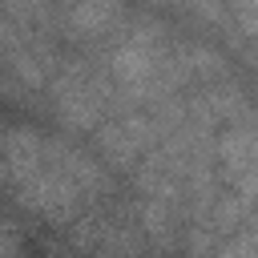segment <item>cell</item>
<instances>
[{
    "instance_id": "1",
    "label": "cell",
    "mask_w": 258,
    "mask_h": 258,
    "mask_svg": "<svg viewBox=\"0 0 258 258\" xmlns=\"http://www.w3.org/2000/svg\"><path fill=\"white\" fill-rule=\"evenodd\" d=\"M109 69H97L93 60H60L52 69V117L64 129H97V121L109 117Z\"/></svg>"
},
{
    "instance_id": "2",
    "label": "cell",
    "mask_w": 258,
    "mask_h": 258,
    "mask_svg": "<svg viewBox=\"0 0 258 258\" xmlns=\"http://www.w3.org/2000/svg\"><path fill=\"white\" fill-rule=\"evenodd\" d=\"M93 145L97 153L113 165V169H133L149 145H157V129L149 125L145 109H113V117L97 121L93 129Z\"/></svg>"
},
{
    "instance_id": "3",
    "label": "cell",
    "mask_w": 258,
    "mask_h": 258,
    "mask_svg": "<svg viewBox=\"0 0 258 258\" xmlns=\"http://www.w3.org/2000/svg\"><path fill=\"white\" fill-rule=\"evenodd\" d=\"M125 0H60L56 28L73 44H101L125 24Z\"/></svg>"
},
{
    "instance_id": "4",
    "label": "cell",
    "mask_w": 258,
    "mask_h": 258,
    "mask_svg": "<svg viewBox=\"0 0 258 258\" xmlns=\"http://www.w3.org/2000/svg\"><path fill=\"white\" fill-rule=\"evenodd\" d=\"M214 153L222 157V169H226V181L238 185V194L250 202L254 194V157H258V145H254V129L246 117L238 121H226L222 125V137L214 141Z\"/></svg>"
},
{
    "instance_id": "5",
    "label": "cell",
    "mask_w": 258,
    "mask_h": 258,
    "mask_svg": "<svg viewBox=\"0 0 258 258\" xmlns=\"http://www.w3.org/2000/svg\"><path fill=\"white\" fill-rule=\"evenodd\" d=\"M0 137H4V133H0Z\"/></svg>"
}]
</instances>
